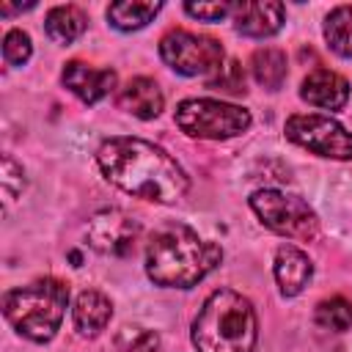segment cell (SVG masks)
<instances>
[{
    "mask_svg": "<svg viewBox=\"0 0 352 352\" xmlns=\"http://www.w3.org/2000/svg\"><path fill=\"white\" fill-rule=\"evenodd\" d=\"M85 25H88V19L77 6H55L47 11V19H44L47 36L60 44H72L74 38H80Z\"/></svg>",
    "mask_w": 352,
    "mask_h": 352,
    "instance_id": "2e32d148",
    "label": "cell"
},
{
    "mask_svg": "<svg viewBox=\"0 0 352 352\" xmlns=\"http://www.w3.org/2000/svg\"><path fill=\"white\" fill-rule=\"evenodd\" d=\"M176 124L184 135L198 140H228L250 126V113L220 99H184L176 107Z\"/></svg>",
    "mask_w": 352,
    "mask_h": 352,
    "instance_id": "5b68a950",
    "label": "cell"
},
{
    "mask_svg": "<svg viewBox=\"0 0 352 352\" xmlns=\"http://www.w3.org/2000/svg\"><path fill=\"white\" fill-rule=\"evenodd\" d=\"M256 338L253 302L234 289L212 292L192 322V346L198 352H253Z\"/></svg>",
    "mask_w": 352,
    "mask_h": 352,
    "instance_id": "3957f363",
    "label": "cell"
},
{
    "mask_svg": "<svg viewBox=\"0 0 352 352\" xmlns=\"http://www.w3.org/2000/svg\"><path fill=\"white\" fill-rule=\"evenodd\" d=\"M140 236V223L121 209H102L88 220V242L99 253L126 256Z\"/></svg>",
    "mask_w": 352,
    "mask_h": 352,
    "instance_id": "9c48e42d",
    "label": "cell"
},
{
    "mask_svg": "<svg viewBox=\"0 0 352 352\" xmlns=\"http://www.w3.org/2000/svg\"><path fill=\"white\" fill-rule=\"evenodd\" d=\"M250 209L270 231L286 239L311 242L319 234L316 212L297 195H286L280 190H256L250 195Z\"/></svg>",
    "mask_w": 352,
    "mask_h": 352,
    "instance_id": "8992f818",
    "label": "cell"
},
{
    "mask_svg": "<svg viewBox=\"0 0 352 352\" xmlns=\"http://www.w3.org/2000/svg\"><path fill=\"white\" fill-rule=\"evenodd\" d=\"M223 47L212 36H201L184 28H173L160 38V58L184 77H206L220 72L223 66Z\"/></svg>",
    "mask_w": 352,
    "mask_h": 352,
    "instance_id": "52a82bcc",
    "label": "cell"
},
{
    "mask_svg": "<svg viewBox=\"0 0 352 352\" xmlns=\"http://www.w3.org/2000/svg\"><path fill=\"white\" fill-rule=\"evenodd\" d=\"M162 104H165V96L151 77H132L118 91V107L143 121L157 118L162 113Z\"/></svg>",
    "mask_w": 352,
    "mask_h": 352,
    "instance_id": "5bb4252c",
    "label": "cell"
},
{
    "mask_svg": "<svg viewBox=\"0 0 352 352\" xmlns=\"http://www.w3.org/2000/svg\"><path fill=\"white\" fill-rule=\"evenodd\" d=\"M160 11H162V3H129V0H124V3L107 6V19L118 30H138V28L148 25Z\"/></svg>",
    "mask_w": 352,
    "mask_h": 352,
    "instance_id": "d6986e66",
    "label": "cell"
},
{
    "mask_svg": "<svg viewBox=\"0 0 352 352\" xmlns=\"http://www.w3.org/2000/svg\"><path fill=\"white\" fill-rule=\"evenodd\" d=\"M30 52H33V44H30V36L25 30L14 28V30H8L3 36V58H6V63L22 66V63L30 60Z\"/></svg>",
    "mask_w": 352,
    "mask_h": 352,
    "instance_id": "7402d4cb",
    "label": "cell"
},
{
    "mask_svg": "<svg viewBox=\"0 0 352 352\" xmlns=\"http://www.w3.org/2000/svg\"><path fill=\"white\" fill-rule=\"evenodd\" d=\"M316 324L324 327V330H349L352 327V302L346 297H330V300H322L316 305V314H314Z\"/></svg>",
    "mask_w": 352,
    "mask_h": 352,
    "instance_id": "ffe728a7",
    "label": "cell"
},
{
    "mask_svg": "<svg viewBox=\"0 0 352 352\" xmlns=\"http://www.w3.org/2000/svg\"><path fill=\"white\" fill-rule=\"evenodd\" d=\"M96 162L107 182L143 201L176 204L190 190L184 168L165 148L143 138L104 140L96 151Z\"/></svg>",
    "mask_w": 352,
    "mask_h": 352,
    "instance_id": "6da1fadb",
    "label": "cell"
},
{
    "mask_svg": "<svg viewBox=\"0 0 352 352\" xmlns=\"http://www.w3.org/2000/svg\"><path fill=\"white\" fill-rule=\"evenodd\" d=\"M300 96L314 104V107H322V110H341L349 99V82L330 72V69H316L311 72L302 85H300Z\"/></svg>",
    "mask_w": 352,
    "mask_h": 352,
    "instance_id": "7c38bea8",
    "label": "cell"
},
{
    "mask_svg": "<svg viewBox=\"0 0 352 352\" xmlns=\"http://www.w3.org/2000/svg\"><path fill=\"white\" fill-rule=\"evenodd\" d=\"M324 41L336 55L352 58V6H336L324 16Z\"/></svg>",
    "mask_w": 352,
    "mask_h": 352,
    "instance_id": "ac0fdd59",
    "label": "cell"
},
{
    "mask_svg": "<svg viewBox=\"0 0 352 352\" xmlns=\"http://www.w3.org/2000/svg\"><path fill=\"white\" fill-rule=\"evenodd\" d=\"M283 16H286V8L280 3H272V0L234 3V8H231L234 28L242 36H250V38L275 36L283 28Z\"/></svg>",
    "mask_w": 352,
    "mask_h": 352,
    "instance_id": "8fae6325",
    "label": "cell"
},
{
    "mask_svg": "<svg viewBox=\"0 0 352 352\" xmlns=\"http://www.w3.org/2000/svg\"><path fill=\"white\" fill-rule=\"evenodd\" d=\"M234 3H184V11L204 22H220L231 14Z\"/></svg>",
    "mask_w": 352,
    "mask_h": 352,
    "instance_id": "cb8c5ba5",
    "label": "cell"
},
{
    "mask_svg": "<svg viewBox=\"0 0 352 352\" xmlns=\"http://www.w3.org/2000/svg\"><path fill=\"white\" fill-rule=\"evenodd\" d=\"M220 261V245L201 239L184 223H165L154 228L146 245V272L165 289H192Z\"/></svg>",
    "mask_w": 352,
    "mask_h": 352,
    "instance_id": "7a4b0ae2",
    "label": "cell"
},
{
    "mask_svg": "<svg viewBox=\"0 0 352 352\" xmlns=\"http://www.w3.org/2000/svg\"><path fill=\"white\" fill-rule=\"evenodd\" d=\"M116 344L121 352H157L160 336L154 330H143V327H124Z\"/></svg>",
    "mask_w": 352,
    "mask_h": 352,
    "instance_id": "44dd1931",
    "label": "cell"
},
{
    "mask_svg": "<svg viewBox=\"0 0 352 352\" xmlns=\"http://www.w3.org/2000/svg\"><path fill=\"white\" fill-rule=\"evenodd\" d=\"M25 187V170L22 165H16L8 154L3 157V190H6V198H16V192H22Z\"/></svg>",
    "mask_w": 352,
    "mask_h": 352,
    "instance_id": "d4e9b609",
    "label": "cell"
},
{
    "mask_svg": "<svg viewBox=\"0 0 352 352\" xmlns=\"http://www.w3.org/2000/svg\"><path fill=\"white\" fill-rule=\"evenodd\" d=\"M110 316H113V305L102 292L85 289L77 294L74 308H72V319H74V327L80 336H85V338L99 336L107 327Z\"/></svg>",
    "mask_w": 352,
    "mask_h": 352,
    "instance_id": "9a60e30c",
    "label": "cell"
},
{
    "mask_svg": "<svg viewBox=\"0 0 352 352\" xmlns=\"http://www.w3.org/2000/svg\"><path fill=\"white\" fill-rule=\"evenodd\" d=\"M286 138L319 157L352 160V132H346L336 118L319 113H297L286 118Z\"/></svg>",
    "mask_w": 352,
    "mask_h": 352,
    "instance_id": "ba28073f",
    "label": "cell"
},
{
    "mask_svg": "<svg viewBox=\"0 0 352 352\" xmlns=\"http://www.w3.org/2000/svg\"><path fill=\"white\" fill-rule=\"evenodd\" d=\"M209 88H217V91H226V94H245V74H242V66L236 60L220 66V72L209 80Z\"/></svg>",
    "mask_w": 352,
    "mask_h": 352,
    "instance_id": "603a6c76",
    "label": "cell"
},
{
    "mask_svg": "<svg viewBox=\"0 0 352 352\" xmlns=\"http://www.w3.org/2000/svg\"><path fill=\"white\" fill-rule=\"evenodd\" d=\"M314 275V264L308 253L294 245H280L275 253V280L283 297H297Z\"/></svg>",
    "mask_w": 352,
    "mask_h": 352,
    "instance_id": "4fadbf2b",
    "label": "cell"
},
{
    "mask_svg": "<svg viewBox=\"0 0 352 352\" xmlns=\"http://www.w3.org/2000/svg\"><path fill=\"white\" fill-rule=\"evenodd\" d=\"M250 69H253V77L258 85L270 88V91H278L289 74L286 69V52L278 50V47H261L253 52L250 58Z\"/></svg>",
    "mask_w": 352,
    "mask_h": 352,
    "instance_id": "e0dca14e",
    "label": "cell"
},
{
    "mask_svg": "<svg viewBox=\"0 0 352 352\" xmlns=\"http://www.w3.org/2000/svg\"><path fill=\"white\" fill-rule=\"evenodd\" d=\"M69 286L58 278H38L28 286H16L3 294V314L8 324L28 341H50L66 314Z\"/></svg>",
    "mask_w": 352,
    "mask_h": 352,
    "instance_id": "277c9868",
    "label": "cell"
},
{
    "mask_svg": "<svg viewBox=\"0 0 352 352\" xmlns=\"http://www.w3.org/2000/svg\"><path fill=\"white\" fill-rule=\"evenodd\" d=\"M60 80L77 99H82L85 104H96L107 94H113L118 77L113 69H96L82 60H69L60 72Z\"/></svg>",
    "mask_w": 352,
    "mask_h": 352,
    "instance_id": "30bf717a",
    "label": "cell"
}]
</instances>
